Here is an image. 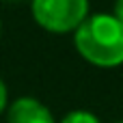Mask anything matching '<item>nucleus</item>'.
<instances>
[{"label": "nucleus", "instance_id": "nucleus-5", "mask_svg": "<svg viewBox=\"0 0 123 123\" xmlns=\"http://www.w3.org/2000/svg\"><path fill=\"white\" fill-rule=\"evenodd\" d=\"M4 104H6V86H4V82H2V78H0V112H2V108H4Z\"/></svg>", "mask_w": 123, "mask_h": 123}, {"label": "nucleus", "instance_id": "nucleus-2", "mask_svg": "<svg viewBox=\"0 0 123 123\" xmlns=\"http://www.w3.org/2000/svg\"><path fill=\"white\" fill-rule=\"evenodd\" d=\"M89 13V0H32L35 19L52 32L80 28Z\"/></svg>", "mask_w": 123, "mask_h": 123}, {"label": "nucleus", "instance_id": "nucleus-4", "mask_svg": "<svg viewBox=\"0 0 123 123\" xmlns=\"http://www.w3.org/2000/svg\"><path fill=\"white\" fill-rule=\"evenodd\" d=\"M61 123H99V119L93 115V112H86V110H74L69 115H65V119Z\"/></svg>", "mask_w": 123, "mask_h": 123}, {"label": "nucleus", "instance_id": "nucleus-6", "mask_svg": "<svg viewBox=\"0 0 123 123\" xmlns=\"http://www.w3.org/2000/svg\"><path fill=\"white\" fill-rule=\"evenodd\" d=\"M115 17L123 24V0H117L115 2Z\"/></svg>", "mask_w": 123, "mask_h": 123}, {"label": "nucleus", "instance_id": "nucleus-3", "mask_svg": "<svg viewBox=\"0 0 123 123\" xmlns=\"http://www.w3.org/2000/svg\"><path fill=\"white\" fill-rule=\"evenodd\" d=\"M9 123H54V119L41 102L32 97H22L11 106Z\"/></svg>", "mask_w": 123, "mask_h": 123}, {"label": "nucleus", "instance_id": "nucleus-1", "mask_svg": "<svg viewBox=\"0 0 123 123\" xmlns=\"http://www.w3.org/2000/svg\"><path fill=\"white\" fill-rule=\"evenodd\" d=\"M76 48L93 65H119L123 63V24L106 13L86 17L76 30Z\"/></svg>", "mask_w": 123, "mask_h": 123}]
</instances>
